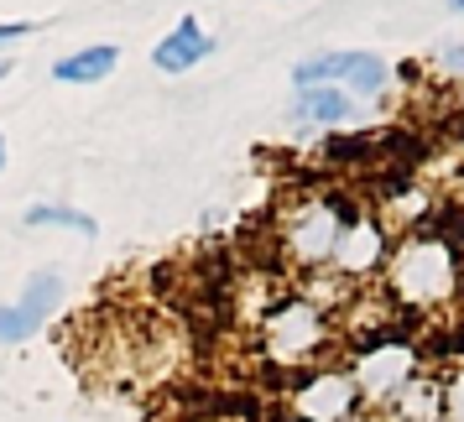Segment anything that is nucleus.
<instances>
[{
    "mask_svg": "<svg viewBox=\"0 0 464 422\" xmlns=\"http://www.w3.org/2000/svg\"><path fill=\"white\" fill-rule=\"evenodd\" d=\"M459 287V261L449 251V240L428 230L401 235V245L386 255V293L401 308H439Z\"/></svg>",
    "mask_w": 464,
    "mask_h": 422,
    "instance_id": "f257e3e1",
    "label": "nucleus"
},
{
    "mask_svg": "<svg viewBox=\"0 0 464 422\" xmlns=\"http://www.w3.org/2000/svg\"><path fill=\"white\" fill-rule=\"evenodd\" d=\"M344 225H350V214L329 193H308V198L287 204V214L276 219L282 261L297 266V272H324L334 261V245H339V235H344Z\"/></svg>",
    "mask_w": 464,
    "mask_h": 422,
    "instance_id": "f03ea898",
    "label": "nucleus"
},
{
    "mask_svg": "<svg viewBox=\"0 0 464 422\" xmlns=\"http://www.w3.org/2000/svg\"><path fill=\"white\" fill-rule=\"evenodd\" d=\"M329 350V313L314 297H276L261 313V355L272 365H314Z\"/></svg>",
    "mask_w": 464,
    "mask_h": 422,
    "instance_id": "7ed1b4c3",
    "label": "nucleus"
},
{
    "mask_svg": "<svg viewBox=\"0 0 464 422\" xmlns=\"http://www.w3.org/2000/svg\"><path fill=\"white\" fill-rule=\"evenodd\" d=\"M350 376H355L360 407H386L407 380L418 376V350H412L407 339H371L355 355Z\"/></svg>",
    "mask_w": 464,
    "mask_h": 422,
    "instance_id": "20e7f679",
    "label": "nucleus"
},
{
    "mask_svg": "<svg viewBox=\"0 0 464 422\" xmlns=\"http://www.w3.org/2000/svg\"><path fill=\"white\" fill-rule=\"evenodd\" d=\"M293 84L297 89H314V84H339L350 100L355 94H381L392 84V63L376 58V53H318L308 63L293 68Z\"/></svg>",
    "mask_w": 464,
    "mask_h": 422,
    "instance_id": "39448f33",
    "label": "nucleus"
},
{
    "mask_svg": "<svg viewBox=\"0 0 464 422\" xmlns=\"http://www.w3.org/2000/svg\"><path fill=\"white\" fill-rule=\"evenodd\" d=\"M293 412H297V422H350L360 412L355 376L350 370H334V365L314 370L308 380H297Z\"/></svg>",
    "mask_w": 464,
    "mask_h": 422,
    "instance_id": "423d86ee",
    "label": "nucleus"
},
{
    "mask_svg": "<svg viewBox=\"0 0 464 422\" xmlns=\"http://www.w3.org/2000/svg\"><path fill=\"white\" fill-rule=\"evenodd\" d=\"M58 308H63V276L58 272H32L26 287H22V297L0 308V344H22V339H32Z\"/></svg>",
    "mask_w": 464,
    "mask_h": 422,
    "instance_id": "0eeeda50",
    "label": "nucleus"
},
{
    "mask_svg": "<svg viewBox=\"0 0 464 422\" xmlns=\"http://www.w3.org/2000/svg\"><path fill=\"white\" fill-rule=\"evenodd\" d=\"M329 266H334V276H344V282L376 276L381 266H386V225H381V219H365V214H350V225L339 235Z\"/></svg>",
    "mask_w": 464,
    "mask_h": 422,
    "instance_id": "6e6552de",
    "label": "nucleus"
},
{
    "mask_svg": "<svg viewBox=\"0 0 464 422\" xmlns=\"http://www.w3.org/2000/svg\"><path fill=\"white\" fill-rule=\"evenodd\" d=\"M209 53H214V37L198 26V16H183L162 43L151 47V68H157V73H188V68H198Z\"/></svg>",
    "mask_w": 464,
    "mask_h": 422,
    "instance_id": "1a4fd4ad",
    "label": "nucleus"
},
{
    "mask_svg": "<svg viewBox=\"0 0 464 422\" xmlns=\"http://www.w3.org/2000/svg\"><path fill=\"white\" fill-rule=\"evenodd\" d=\"M381 412H386V422H443V380L412 376Z\"/></svg>",
    "mask_w": 464,
    "mask_h": 422,
    "instance_id": "9d476101",
    "label": "nucleus"
},
{
    "mask_svg": "<svg viewBox=\"0 0 464 422\" xmlns=\"http://www.w3.org/2000/svg\"><path fill=\"white\" fill-rule=\"evenodd\" d=\"M350 115H355V100H350L339 84L297 89V105H293V120H297V126H344Z\"/></svg>",
    "mask_w": 464,
    "mask_h": 422,
    "instance_id": "9b49d317",
    "label": "nucleus"
},
{
    "mask_svg": "<svg viewBox=\"0 0 464 422\" xmlns=\"http://www.w3.org/2000/svg\"><path fill=\"white\" fill-rule=\"evenodd\" d=\"M115 68H121V47L94 43V47H84V53L58 58V63H53V79H58V84H105Z\"/></svg>",
    "mask_w": 464,
    "mask_h": 422,
    "instance_id": "f8f14e48",
    "label": "nucleus"
},
{
    "mask_svg": "<svg viewBox=\"0 0 464 422\" xmlns=\"http://www.w3.org/2000/svg\"><path fill=\"white\" fill-rule=\"evenodd\" d=\"M26 230H73V235H94L100 225H94V214L73 209V204H32V209L22 214Z\"/></svg>",
    "mask_w": 464,
    "mask_h": 422,
    "instance_id": "ddd939ff",
    "label": "nucleus"
},
{
    "mask_svg": "<svg viewBox=\"0 0 464 422\" xmlns=\"http://www.w3.org/2000/svg\"><path fill=\"white\" fill-rule=\"evenodd\" d=\"M443 422H464V365L443 380Z\"/></svg>",
    "mask_w": 464,
    "mask_h": 422,
    "instance_id": "4468645a",
    "label": "nucleus"
},
{
    "mask_svg": "<svg viewBox=\"0 0 464 422\" xmlns=\"http://www.w3.org/2000/svg\"><path fill=\"white\" fill-rule=\"evenodd\" d=\"M32 32H37V22H0V47L22 43V37H32Z\"/></svg>",
    "mask_w": 464,
    "mask_h": 422,
    "instance_id": "2eb2a0df",
    "label": "nucleus"
},
{
    "mask_svg": "<svg viewBox=\"0 0 464 422\" xmlns=\"http://www.w3.org/2000/svg\"><path fill=\"white\" fill-rule=\"evenodd\" d=\"M439 63L449 68V73H464V47H454V43L439 47Z\"/></svg>",
    "mask_w": 464,
    "mask_h": 422,
    "instance_id": "dca6fc26",
    "label": "nucleus"
},
{
    "mask_svg": "<svg viewBox=\"0 0 464 422\" xmlns=\"http://www.w3.org/2000/svg\"><path fill=\"white\" fill-rule=\"evenodd\" d=\"M0 168H5V136H0Z\"/></svg>",
    "mask_w": 464,
    "mask_h": 422,
    "instance_id": "f3484780",
    "label": "nucleus"
},
{
    "mask_svg": "<svg viewBox=\"0 0 464 422\" xmlns=\"http://www.w3.org/2000/svg\"><path fill=\"white\" fill-rule=\"evenodd\" d=\"M449 11H464V0H449Z\"/></svg>",
    "mask_w": 464,
    "mask_h": 422,
    "instance_id": "a211bd4d",
    "label": "nucleus"
}]
</instances>
